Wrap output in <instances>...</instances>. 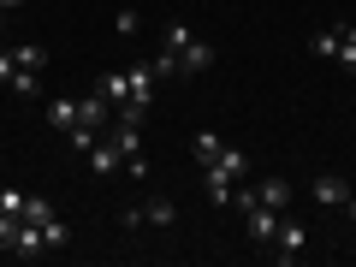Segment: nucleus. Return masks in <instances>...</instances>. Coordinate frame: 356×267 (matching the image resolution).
Wrapping results in <instances>:
<instances>
[{
  "instance_id": "obj_13",
  "label": "nucleus",
  "mask_w": 356,
  "mask_h": 267,
  "mask_svg": "<svg viewBox=\"0 0 356 267\" xmlns=\"http://www.w3.org/2000/svg\"><path fill=\"white\" fill-rule=\"evenodd\" d=\"M143 220H154V226H178V202H166V196H143Z\"/></svg>"
},
{
  "instance_id": "obj_4",
  "label": "nucleus",
  "mask_w": 356,
  "mask_h": 267,
  "mask_svg": "<svg viewBox=\"0 0 356 267\" xmlns=\"http://www.w3.org/2000/svg\"><path fill=\"white\" fill-rule=\"evenodd\" d=\"M250 243H261V250H273V232H280V208H267V202H255L250 214Z\"/></svg>"
},
{
  "instance_id": "obj_5",
  "label": "nucleus",
  "mask_w": 356,
  "mask_h": 267,
  "mask_svg": "<svg viewBox=\"0 0 356 267\" xmlns=\"http://www.w3.org/2000/svg\"><path fill=\"white\" fill-rule=\"evenodd\" d=\"M13 255H24V261H30V255H48L42 226H36V220H24V214H18V232H13Z\"/></svg>"
},
{
  "instance_id": "obj_21",
  "label": "nucleus",
  "mask_w": 356,
  "mask_h": 267,
  "mask_svg": "<svg viewBox=\"0 0 356 267\" xmlns=\"http://www.w3.org/2000/svg\"><path fill=\"white\" fill-rule=\"evenodd\" d=\"M13 232H18V214H0V250H13Z\"/></svg>"
},
{
  "instance_id": "obj_6",
  "label": "nucleus",
  "mask_w": 356,
  "mask_h": 267,
  "mask_svg": "<svg viewBox=\"0 0 356 267\" xmlns=\"http://www.w3.org/2000/svg\"><path fill=\"white\" fill-rule=\"evenodd\" d=\"M202 184H208V202H214V208H232V184H238V178H232L220 161L202 166Z\"/></svg>"
},
{
  "instance_id": "obj_22",
  "label": "nucleus",
  "mask_w": 356,
  "mask_h": 267,
  "mask_svg": "<svg viewBox=\"0 0 356 267\" xmlns=\"http://www.w3.org/2000/svg\"><path fill=\"white\" fill-rule=\"evenodd\" d=\"M13 6H24V0H0V13H13Z\"/></svg>"
},
{
  "instance_id": "obj_16",
  "label": "nucleus",
  "mask_w": 356,
  "mask_h": 267,
  "mask_svg": "<svg viewBox=\"0 0 356 267\" xmlns=\"http://www.w3.org/2000/svg\"><path fill=\"white\" fill-rule=\"evenodd\" d=\"M113 143H119V154H143V125H131V119H119V131H113Z\"/></svg>"
},
{
  "instance_id": "obj_14",
  "label": "nucleus",
  "mask_w": 356,
  "mask_h": 267,
  "mask_svg": "<svg viewBox=\"0 0 356 267\" xmlns=\"http://www.w3.org/2000/svg\"><path fill=\"white\" fill-rule=\"evenodd\" d=\"M332 60H339V72L356 77V24H339V54Z\"/></svg>"
},
{
  "instance_id": "obj_19",
  "label": "nucleus",
  "mask_w": 356,
  "mask_h": 267,
  "mask_svg": "<svg viewBox=\"0 0 356 267\" xmlns=\"http://www.w3.org/2000/svg\"><path fill=\"white\" fill-rule=\"evenodd\" d=\"M36 83H42V72H13V77H6L13 95H36Z\"/></svg>"
},
{
  "instance_id": "obj_17",
  "label": "nucleus",
  "mask_w": 356,
  "mask_h": 267,
  "mask_svg": "<svg viewBox=\"0 0 356 267\" xmlns=\"http://www.w3.org/2000/svg\"><path fill=\"white\" fill-rule=\"evenodd\" d=\"M77 125H95V131H102V125H107V95H89V102H83V119H77Z\"/></svg>"
},
{
  "instance_id": "obj_7",
  "label": "nucleus",
  "mask_w": 356,
  "mask_h": 267,
  "mask_svg": "<svg viewBox=\"0 0 356 267\" xmlns=\"http://www.w3.org/2000/svg\"><path fill=\"white\" fill-rule=\"evenodd\" d=\"M315 202L321 208H344L350 202V184H344L339 172H315Z\"/></svg>"
},
{
  "instance_id": "obj_2",
  "label": "nucleus",
  "mask_w": 356,
  "mask_h": 267,
  "mask_svg": "<svg viewBox=\"0 0 356 267\" xmlns=\"http://www.w3.org/2000/svg\"><path fill=\"white\" fill-rule=\"evenodd\" d=\"M303 250H309V226H303V220H285V214H280V232H273V261L291 267V261H303Z\"/></svg>"
},
{
  "instance_id": "obj_15",
  "label": "nucleus",
  "mask_w": 356,
  "mask_h": 267,
  "mask_svg": "<svg viewBox=\"0 0 356 267\" xmlns=\"http://www.w3.org/2000/svg\"><path fill=\"white\" fill-rule=\"evenodd\" d=\"M191 149H196V161H202V166H214L220 154H226V143H220L214 131H196V137H191Z\"/></svg>"
},
{
  "instance_id": "obj_9",
  "label": "nucleus",
  "mask_w": 356,
  "mask_h": 267,
  "mask_svg": "<svg viewBox=\"0 0 356 267\" xmlns=\"http://www.w3.org/2000/svg\"><path fill=\"white\" fill-rule=\"evenodd\" d=\"M255 196H261L267 208H280V214H285V202H291V178H280V172H273V178H255Z\"/></svg>"
},
{
  "instance_id": "obj_20",
  "label": "nucleus",
  "mask_w": 356,
  "mask_h": 267,
  "mask_svg": "<svg viewBox=\"0 0 356 267\" xmlns=\"http://www.w3.org/2000/svg\"><path fill=\"white\" fill-rule=\"evenodd\" d=\"M24 202H30V196L18 191V184H6V191H0V214H24Z\"/></svg>"
},
{
  "instance_id": "obj_8",
  "label": "nucleus",
  "mask_w": 356,
  "mask_h": 267,
  "mask_svg": "<svg viewBox=\"0 0 356 267\" xmlns=\"http://www.w3.org/2000/svg\"><path fill=\"white\" fill-rule=\"evenodd\" d=\"M119 166H125V154H119V143H113V137H102L95 149H89V172H95V178L119 172Z\"/></svg>"
},
{
  "instance_id": "obj_11",
  "label": "nucleus",
  "mask_w": 356,
  "mask_h": 267,
  "mask_svg": "<svg viewBox=\"0 0 356 267\" xmlns=\"http://www.w3.org/2000/svg\"><path fill=\"white\" fill-rule=\"evenodd\" d=\"M77 119H83V102H72V95H60V102H48V125H54V131H72Z\"/></svg>"
},
{
  "instance_id": "obj_1",
  "label": "nucleus",
  "mask_w": 356,
  "mask_h": 267,
  "mask_svg": "<svg viewBox=\"0 0 356 267\" xmlns=\"http://www.w3.org/2000/svg\"><path fill=\"white\" fill-rule=\"evenodd\" d=\"M166 54L178 60V72H184V77H196V72H208V65H214V42H202L184 18H172V24H166Z\"/></svg>"
},
{
  "instance_id": "obj_3",
  "label": "nucleus",
  "mask_w": 356,
  "mask_h": 267,
  "mask_svg": "<svg viewBox=\"0 0 356 267\" xmlns=\"http://www.w3.org/2000/svg\"><path fill=\"white\" fill-rule=\"evenodd\" d=\"M24 220H36V226H42V238H48V250H60V243L72 238V232H65V220L54 214V202H42V196H30V202H24Z\"/></svg>"
},
{
  "instance_id": "obj_10",
  "label": "nucleus",
  "mask_w": 356,
  "mask_h": 267,
  "mask_svg": "<svg viewBox=\"0 0 356 267\" xmlns=\"http://www.w3.org/2000/svg\"><path fill=\"white\" fill-rule=\"evenodd\" d=\"M6 54H13L18 72H48V48H42V42H18V48H6Z\"/></svg>"
},
{
  "instance_id": "obj_24",
  "label": "nucleus",
  "mask_w": 356,
  "mask_h": 267,
  "mask_svg": "<svg viewBox=\"0 0 356 267\" xmlns=\"http://www.w3.org/2000/svg\"><path fill=\"white\" fill-rule=\"evenodd\" d=\"M0 18H6V13H0Z\"/></svg>"
},
{
  "instance_id": "obj_18",
  "label": "nucleus",
  "mask_w": 356,
  "mask_h": 267,
  "mask_svg": "<svg viewBox=\"0 0 356 267\" xmlns=\"http://www.w3.org/2000/svg\"><path fill=\"white\" fill-rule=\"evenodd\" d=\"M309 48H315L321 60H332V54H339V24H332V30H315V36H309Z\"/></svg>"
},
{
  "instance_id": "obj_12",
  "label": "nucleus",
  "mask_w": 356,
  "mask_h": 267,
  "mask_svg": "<svg viewBox=\"0 0 356 267\" xmlns=\"http://www.w3.org/2000/svg\"><path fill=\"white\" fill-rule=\"evenodd\" d=\"M95 95H107V107H125V102H131V83H125V72H102Z\"/></svg>"
},
{
  "instance_id": "obj_23",
  "label": "nucleus",
  "mask_w": 356,
  "mask_h": 267,
  "mask_svg": "<svg viewBox=\"0 0 356 267\" xmlns=\"http://www.w3.org/2000/svg\"><path fill=\"white\" fill-rule=\"evenodd\" d=\"M344 208H350V220H356V191H350V202H344Z\"/></svg>"
}]
</instances>
